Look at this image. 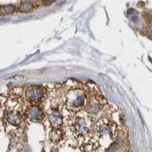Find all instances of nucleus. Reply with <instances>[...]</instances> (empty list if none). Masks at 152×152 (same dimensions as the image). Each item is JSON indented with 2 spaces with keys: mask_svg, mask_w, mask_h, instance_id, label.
Segmentation results:
<instances>
[{
  "mask_svg": "<svg viewBox=\"0 0 152 152\" xmlns=\"http://www.w3.org/2000/svg\"><path fill=\"white\" fill-rule=\"evenodd\" d=\"M118 129L116 123L108 119H101L95 126L91 141L97 151H108L116 141Z\"/></svg>",
  "mask_w": 152,
  "mask_h": 152,
  "instance_id": "nucleus-1",
  "label": "nucleus"
},
{
  "mask_svg": "<svg viewBox=\"0 0 152 152\" xmlns=\"http://www.w3.org/2000/svg\"><path fill=\"white\" fill-rule=\"evenodd\" d=\"M93 119L87 111L80 110L75 112L68 121V126L76 138H86L92 129Z\"/></svg>",
  "mask_w": 152,
  "mask_h": 152,
  "instance_id": "nucleus-2",
  "label": "nucleus"
},
{
  "mask_svg": "<svg viewBox=\"0 0 152 152\" xmlns=\"http://www.w3.org/2000/svg\"><path fill=\"white\" fill-rule=\"evenodd\" d=\"M86 94L83 90L72 89L66 94L65 105L69 110L76 112L81 110L86 104Z\"/></svg>",
  "mask_w": 152,
  "mask_h": 152,
  "instance_id": "nucleus-3",
  "label": "nucleus"
},
{
  "mask_svg": "<svg viewBox=\"0 0 152 152\" xmlns=\"http://www.w3.org/2000/svg\"><path fill=\"white\" fill-rule=\"evenodd\" d=\"M5 119L10 126L17 129L20 128L24 124L26 119H25L24 111H23L21 108V98L16 102V104H15L14 107L8 110Z\"/></svg>",
  "mask_w": 152,
  "mask_h": 152,
  "instance_id": "nucleus-4",
  "label": "nucleus"
},
{
  "mask_svg": "<svg viewBox=\"0 0 152 152\" xmlns=\"http://www.w3.org/2000/svg\"><path fill=\"white\" fill-rule=\"evenodd\" d=\"M24 95L30 104H38L44 97L45 90L40 85H31L25 88Z\"/></svg>",
  "mask_w": 152,
  "mask_h": 152,
  "instance_id": "nucleus-5",
  "label": "nucleus"
},
{
  "mask_svg": "<svg viewBox=\"0 0 152 152\" xmlns=\"http://www.w3.org/2000/svg\"><path fill=\"white\" fill-rule=\"evenodd\" d=\"M25 119L31 123L40 122L44 117L43 110L37 104H31L24 111Z\"/></svg>",
  "mask_w": 152,
  "mask_h": 152,
  "instance_id": "nucleus-6",
  "label": "nucleus"
},
{
  "mask_svg": "<svg viewBox=\"0 0 152 152\" xmlns=\"http://www.w3.org/2000/svg\"><path fill=\"white\" fill-rule=\"evenodd\" d=\"M47 117L52 128L61 127L63 123V118L61 111L57 108H52L47 110Z\"/></svg>",
  "mask_w": 152,
  "mask_h": 152,
  "instance_id": "nucleus-7",
  "label": "nucleus"
},
{
  "mask_svg": "<svg viewBox=\"0 0 152 152\" xmlns=\"http://www.w3.org/2000/svg\"><path fill=\"white\" fill-rule=\"evenodd\" d=\"M104 100L103 97H100L99 95H95L93 97H91L88 103L86 110L88 113H96L99 112L104 105Z\"/></svg>",
  "mask_w": 152,
  "mask_h": 152,
  "instance_id": "nucleus-8",
  "label": "nucleus"
},
{
  "mask_svg": "<svg viewBox=\"0 0 152 152\" xmlns=\"http://www.w3.org/2000/svg\"><path fill=\"white\" fill-rule=\"evenodd\" d=\"M63 132L60 127L58 128H53L50 132V140L53 143H59L62 140Z\"/></svg>",
  "mask_w": 152,
  "mask_h": 152,
  "instance_id": "nucleus-9",
  "label": "nucleus"
},
{
  "mask_svg": "<svg viewBox=\"0 0 152 152\" xmlns=\"http://www.w3.org/2000/svg\"><path fill=\"white\" fill-rule=\"evenodd\" d=\"M81 150L83 151H97V148L94 144V142L91 140L81 145Z\"/></svg>",
  "mask_w": 152,
  "mask_h": 152,
  "instance_id": "nucleus-10",
  "label": "nucleus"
},
{
  "mask_svg": "<svg viewBox=\"0 0 152 152\" xmlns=\"http://www.w3.org/2000/svg\"><path fill=\"white\" fill-rule=\"evenodd\" d=\"M15 11V6L12 5H4L0 8V15H9L13 13Z\"/></svg>",
  "mask_w": 152,
  "mask_h": 152,
  "instance_id": "nucleus-11",
  "label": "nucleus"
},
{
  "mask_svg": "<svg viewBox=\"0 0 152 152\" xmlns=\"http://www.w3.org/2000/svg\"><path fill=\"white\" fill-rule=\"evenodd\" d=\"M33 9V5L32 4L28 2H24L20 5L19 6V9L21 12H31Z\"/></svg>",
  "mask_w": 152,
  "mask_h": 152,
  "instance_id": "nucleus-12",
  "label": "nucleus"
}]
</instances>
